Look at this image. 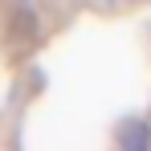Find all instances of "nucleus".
I'll return each mask as SVG.
<instances>
[{
	"label": "nucleus",
	"mask_w": 151,
	"mask_h": 151,
	"mask_svg": "<svg viewBox=\"0 0 151 151\" xmlns=\"http://www.w3.org/2000/svg\"><path fill=\"white\" fill-rule=\"evenodd\" d=\"M119 139H123L127 147H147V143H151L147 127H127V131H123V135H119Z\"/></svg>",
	"instance_id": "obj_1"
},
{
	"label": "nucleus",
	"mask_w": 151,
	"mask_h": 151,
	"mask_svg": "<svg viewBox=\"0 0 151 151\" xmlns=\"http://www.w3.org/2000/svg\"><path fill=\"white\" fill-rule=\"evenodd\" d=\"M110 4H119V0H110Z\"/></svg>",
	"instance_id": "obj_2"
}]
</instances>
